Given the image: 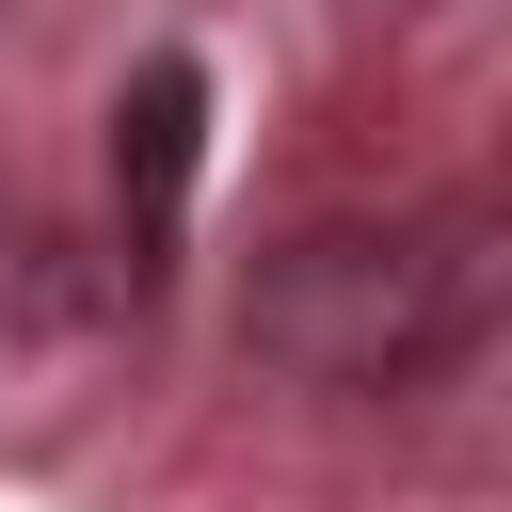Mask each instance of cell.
<instances>
[{
    "label": "cell",
    "mask_w": 512,
    "mask_h": 512,
    "mask_svg": "<svg viewBox=\"0 0 512 512\" xmlns=\"http://www.w3.org/2000/svg\"><path fill=\"white\" fill-rule=\"evenodd\" d=\"M256 336L320 384H400V368L480 336V288L432 240H288L272 288H256Z\"/></svg>",
    "instance_id": "1"
},
{
    "label": "cell",
    "mask_w": 512,
    "mask_h": 512,
    "mask_svg": "<svg viewBox=\"0 0 512 512\" xmlns=\"http://www.w3.org/2000/svg\"><path fill=\"white\" fill-rule=\"evenodd\" d=\"M192 144H208V80L160 48L144 80H128V112H112V192H128V272H160V240H176V208H192Z\"/></svg>",
    "instance_id": "2"
},
{
    "label": "cell",
    "mask_w": 512,
    "mask_h": 512,
    "mask_svg": "<svg viewBox=\"0 0 512 512\" xmlns=\"http://www.w3.org/2000/svg\"><path fill=\"white\" fill-rule=\"evenodd\" d=\"M80 320H96L80 256H64L48 224H0V384H16V368H48V352H64Z\"/></svg>",
    "instance_id": "3"
}]
</instances>
